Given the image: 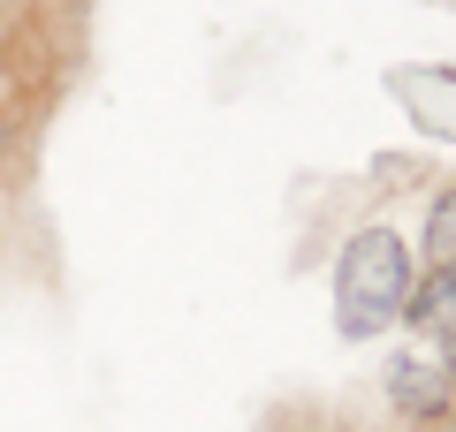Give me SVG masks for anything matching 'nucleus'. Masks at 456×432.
Listing matches in <instances>:
<instances>
[{
    "label": "nucleus",
    "mask_w": 456,
    "mask_h": 432,
    "mask_svg": "<svg viewBox=\"0 0 456 432\" xmlns=\"http://www.w3.org/2000/svg\"><path fill=\"white\" fill-rule=\"evenodd\" d=\"M411 288H419V266H411V243L395 228H358L350 251L335 266V304L350 319V334H373V326L403 319Z\"/></svg>",
    "instance_id": "obj_1"
},
{
    "label": "nucleus",
    "mask_w": 456,
    "mask_h": 432,
    "mask_svg": "<svg viewBox=\"0 0 456 432\" xmlns=\"http://www.w3.org/2000/svg\"><path fill=\"white\" fill-rule=\"evenodd\" d=\"M403 319H419L426 334L456 341V266H434V273H426V288H411V311H403Z\"/></svg>",
    "instance_id": "obj_2"
},
{
    "label": "nucleus",
    "mask_w": 456,
    "mask_h": 432,
    "mask_svg": "<svg viewBox=\"0 0 456 432\" xmlns=\"http://www.w3.org/2000/svg\"><path fill=\"white\" fill-rule=\"evenodd\" d=\"M449 387H456V341H449Z\"/></svg>",
    "instance_id": "obj_3"
}]
</instances>
